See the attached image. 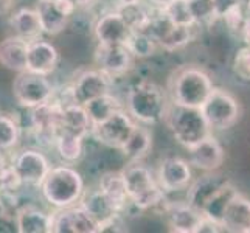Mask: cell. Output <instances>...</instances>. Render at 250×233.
Masks as SVG:
<instances>
[{"instance_id": "obj_1", "label": "cell", "mask_w": 250, "mask_h": 233, "mask_svg": "<svg viewBox=\"0 0 250 233\" xmlns=\"http://www.w3.org/2000/svg\"><path fill=\"white\" fill-rule=\"evenodd\" d=\"M213 89V81L208 73L201 67L187 65L179 68L171 78V103L201 109Z\"/></svg>"}, {"instance_id": "obj_2", "label": "cell", "mask_w": 250, "mask_h": 233, "mask_svg": "<svg viewBox=\"0 0 250 233\" xmlns=\"http://www.w3.org/2000/svg\"><path fill=\"white\" fill-rule=\"evenodd\" d=\"M169 103L160 85L151 81H140L129 90L126 107L135 122L154 125L165 118Z\"/></svg>"}, {"instance_id": "obj_3", "label": "cell", "mask_w": 250, "mask_h": 233, "mask_svg": "<svg viewBox=\"0 0 250 233\" xmlns=\"http://www.w3.org/2000/svg\"><path fill=\"white\" fill-rule=\"evenodd\" d=\"M41 191L50 205L56 209H65L80 202L84 193V182L75 168L61 165L50 169L41 185Z\"/></svg>"}, {"instance_id": "obj_4", "label": "cell", "mask_w": 250, "mask_h": 233, "mask_svg": "<svg viewBox=\"0 0 250 233\" xmlns=\"http://www.w3.org/2000/svg\"><path fill=\"white\" fill-rule=\"evenodd\" d=\"M165 118L174 139L187 149L207 139L213 131L199 107H188L171 103Z\"/></svg>"}, {"instance_id": "obj_5", "label": "cell", "mask_w": 250, "mask_h": 233, "mask_svg": "<svg viewBox=\"0 0 250 233\" xmlns=\"http://www.w3.org/2000/svg\"><path fill=\"white\" fill-rule=\"evenodd\" d=\"M122 172L129 199L139 210L152 209L165 202V190L160 187L159 180L151 174V171L143 167L140 162H131Z\"/></svg>"}, {"instance_id": "obj_6", "label": "cell", "mask_w": 250, "mask_h": 233, "mask_svg": "<svg viewBox=\"0 0 250 233\" xmlns=\"http://www.w3.org/2000/svg\"><path fill=\"white\" fill-rule=\"evenodd\" d=\"M205 120L211 129L226 131L238 123L241 117L239 101L230 92L214 87L210 97L201 107Z\"/></svg>"}, {"instance_id": "obj_7", "label": "cell", "mask_w": 250, "mask_h": 233, "mask_svg": "<svg viewBox=\"0 0 250 233\" xmlns=\"http://www.w3.org/2000/svg\"><path fill=\"white\" fill-rule=\"evenodd\" d=\"M55 89L48 78L33 72H21L13 81L14 100L25 109H34L53 100Z\"/></svg>"}, {"instance_id": "obj_8", "label": "cell", "mask_w": 250, "mask_h": 233, "mask_svg": "<svg viewBox=\"0 0 250 233\" xmlns=\"http://www.w3.org/2000/svg\"><path fill=\"white\" fill-rule=\"evenodd\" d=\"M137 122L125 109L117 110L114 115L98 125L92 126V135L100 143L107 145L110 148L122 149V146L127 142V139L134 132Z\"/></svg>"}, {"instance_id": "obj_9", "label": "cell", "mask_w": 250, "mask_h": 233, "mask_svg": "<svg viewBox=\"0 0 250 233\" xmlns=\"http://www.w3.org/2000/svg\"><path fill=\"white\" fill-rule=\"evenodd\" d=\"M191 30L193 27H184V25L172 23L159 8L157 14L152 16L149 28L146 31L156 39L159 47L167 51H174L185 47L191 41Z\"/></svg>"}, {"instance_id": "obj_10", "label": "cell", "mask_w": 250, "mask_h": 233, "mask_svg": "<svg viewBox=\"0 0 250 233\" xmlns=\"http://www.w3.org/2000/svg\"><path fill=\"white\" fill-rule=\"evenodd\" d=\"M112 78L100 68L95 70H84L75 78L70 87V98L76 105H87L89 101L110 93Z\"/></svg>"}, {"instance_id": "obj_11", "label": "cell", "mask_w": 250, "mask_h": 233, "mask_svg": "<svg viewBox=\"0 0 250 233\" xmlns=\"http://www.w3.org/2000/svg\"><path fill=\"white\" fill-rule=\"evenodd\" d=\"M134 59V55L126 44H98L95 50L97 68L109 75L112 80L131 70Z\"/></svg>"}, {"instance_id": "obj_12", "label": "cell", "mask_w": 250, "mask_h": 233, "mask_svg": "<svg viewBox=\"0 0 250 233\" xmlns=\"http://www.w3.org/2000/svg\"><path fill=\"white\" fill-rule=\"evenodd\" d=\"M13 168L23 185L41 187L51 169L48 159L36 149H25L16 155Z\"/></svg>"}, {"instance_id": "obj_13", "label": "cell", "mask_w": 250, "mask_h": 233, "mask_svg": "<svg viewBox=\"0 0 250 233\" xmlns=\"http://www.w3.org/2000/svg\"><path fill=\"white\" fill-rule=\"evenodd\" d=\"M75 10L76 6L72 0H39L36 5L42 30L50 36H56L67 28Z\"/></svg>"}, {"instance_id": "obj_14", "label": "cell", "mask_w": 250, "mask_h": 233, "mask_svg": "<svg viewBox=\"0 0 250 233\" xmlns=\"http://www.w3.org/2000/svg\"><path fill=\"white\" fill-rule=\"evenodd\" d=\"M55 233H98V222L80 204L53 213Z\"/></svg>"}, {"instance_id": "obj_15", "label": "cell", "mask_w": 250, "mask_h": 233, "mask_svg": "<svg viewBox=\"0 0 250 233\" xmlns=\"http://www.w3.org/2000/svg\"><path fill=\"white\" fill-rule=\"evenodd\" d=\"M160 187L168 193L187 188L193 180V171L189 160L180 157H167L160 162L157 171Z\"/></svg>"}, {"instance_id": "obj_16", "label": "cell", "mask_w": 250, "mask_h": 233, "mask_svg": "<svg viewBox=\"0 0 250 233\" xmlns=\"http://www.w3.org/2000/svg\"><path fill=\"white\" fill-rule=\"evenodd\" d=\"M163 212L167 214L168 226L177 233H196L204 213L188 202H163Z\"/></svg>"}, {"instance_id": "obj_17", "label": "cell", "mask_w": 250, "mask_h": 233, "mask_svg": "<svg viewBox=\"0 0 250 233\" xmlns=\"http://www.w3.org/2000/svg\"><path fill=\"white\" fill-rule=\"evenodd\" d=\"M189 163L197 169H202L205 172L216 171L224 163V149L219 140L210 134L207 139L199 142L197 145L188 148Z\"/></svg>"}, {"instance_id": "obj_18", "label": "cell", "mask_w": 250, "mask_h": 233, "mask_svg": "<svg viewBox=\"0 0 250 233\" xmlns=\"http://www.w3.org/2000/svg\"><path fill=\"white\" fill-rule=\"evenodd\" d=\"M59 53L55 45L44 39H38L30 42L28 56H27V70L33 73H39L48 76L58 67Z\"/></svg>"}, {"instance_id": "obj_19", "label": "cell", "mask_w": 250, "mask_h": 233, "mask_svg": "<svg viewBox=\"0 0 250 233\" xmlns=\"http://www.w3.org/2000/svg\"><path fill=\"white\" fill-rule=\"evenodd\" d=\"M93 33L98 44H126L131 30L115 10L98 17L93 27Z\"/></svg>"}, {"instance_id": "obj_20", "label": "cell", "mask_w": 250, "mask_h": 233, "mask_svg": "<svg viewBox=\"0 0 250 233\" xmlns=\"http://www.w3.org/2000/svg\"><path fill=\"white\" fill-rule=\"evenodd\" d=\"M28 47L30 42L17 34L5 38L0 42V65L16 73L25 72L27 70Z\"/></svg>"}, {"instance_id": "obj_21", "label": "cell", "mask_w": 250, "mask_h": 233, "mask_svg": "<svg viewBox=\"0 0 250 233\" xmlns=\"http://www.w3.org/2000/svg\"><path fill=\"white\" fill-rule=\"evenodd\" d=\"M61 132L73 134L83 137V139H85V135L92 132V122L84 106L76 105L73 101L62 105V114L58 127V134Z\"/></svg>"}, {"instance_id": "obj_22", "label": "cell", "mask_w": 250, "mask_h": 233, "mask_svg": "<svg viewBox=\"0 0 250 233\" xmlns=\"http://www.w3.org/2000/svg\"><path fill=\"white\" fill-rule=\"evenodd\" d=\"M16 229L19 233H51L53 214L39 210L38 207L25 205L16 210Z\"/></svg>"}, {"instance_id": "obj_23", "label": "cell", "mask_w": 250, "mask_h": 233, "mask_svg": "<svg viewBox=\"0 0 250 233\" xmlns=\"http://www.w3.org/2000/svg\"><path fill=\"white\" fill-rule=\"evenodd\" d=\"M224 232L231 233H250V201L238 193L230 201L222 216Z\"/></svg>"}, {"instance_id": "obj_24", "label": "cell", "mask_w": 250, "mask_h": 233, "mask_svg": "<svg viewBox=\"0 0 250 233\" xmlns=\"http://www.w3.org/2000/svg\"><path fill=\"white\" fill-rule=\"evenodd\" d=\"M226 182H227V179L224 176L216 174L214 171H208L207 174L201 176L197 180H194L193 184L188 185L187 202L202 212L204 205L211 199V196Z\"/></svg>"}, {"instance_id": "obj_25", "label": "cell", "mask_w": 250, "mask_h": 233, "mask_svg": "<svg viewBox=\"0 0 250 233\" xmlns=\"http://www.w3.org/2000/svg\"><path fill=\"white\" fill-rule=\"evenodd\" d=\"M78 204L98 222V226L120 213L109 197L101 191L100 187L93 190H87V191L84 190Z\"/></svg>"}, {"instance_id": "obj_26", "label": "cell", "mask_w": 250, "mask_h": 233, "mask_svg": "<svg viewBox=\"0 0 250 233\" xmlns=\"http://www.w3.org/2000/svg\"><path fill=\"white\" fill-rule=\"evenodd\" d=\"M10 25L14 34L27 39L28 42L38 41L44 34L36 8H19L11 14Z\"/></svg>"}, {"instance_id": "obj_27", "label": "cell", "mask_w": 250, "mask_h": 233, "mask_svg": "<svg viewBox=\"0 0 250 233\" xmlns=\"http://www.w3.org/2000/svg\"><path fill=\"white\" fill-rule=\"evenodd\" d=\"M98 187L101 191L112 201V204L117 207V210L120 213H123L126 210V207L129 204H132L131 199H129L126 182H125L122 171H109L106 174H103L100 177Z\"/></svg>"}, {"instance_id": "obj_28", "label": "cell", "mask_w": 250, "mask_h": 233, "mask_svg": "<svg viewBox=\"0 0 250 233\" xmlns=\"http://www.w3.org/2000/svg\"><path fill=\"white\" fill-rule=\"evenodd\" d=\"M152 148V135L146 127L137 125L134 132L127 139V142L122 146V151L125 157L129 162H140L149 154Z\"/></svg>"}, {"instance_id": "obj_29", "label": "cell", "mask_w": 250, "mask_h": 233, "mask_svg": "<svg viewBox=\"0 0 250 233\" xmlns=\"http://www.w3.org/2000/svg\"><path fill=\"white\" fill-rule=\"evenodd\" d=\"M239 191L236 190V187L227 180L226 184H224L216 193L211 196V199L204 205L202 209V213L204 216H207L208 219L218 222L222 226V216H224V212L229 207L230 201L233 199V197L238 194Z\"/></svg>"}, {"instance_id": "obj_30", "label": "cell", "mask_w": 250, "mask_h": 233, "mask_svg": "<svg viewBox=\"0 0 250 233\" xmlns=\"http://www.w3.org/2000/svg\"><path fill=\"white\" fill-rule=\"evenodd\" d=\"M115 10L123 17V21L131 31H146L149 28L152 14L142 2L127 3V5H117Z\"/></svg>"}, {"instance_id": "obj_31", "label": "cell", "mask_w": 250, "mask_h": 233, "mask_svg": "<svg viewBox=\"0 0 250 233\" xmlns=\"http://www.w3.org/2000/svg\"><path fill=\"white\" fill-rule=\"evenodd\" d=\"M84 107L90 117L92 126L104 122V120H107L110 115H114L117 110L123 109L122 103H120L118 98H115L114 95H112V92L106 93V95H101V97L89 101L87 105H84Z\"/></svg>"}, {"instance_id": "obj_32", "label": "cell", "mask_w": 250, "mask_h": 233, "mask_svg": "<svg viewBox=\"0 0 250 233\" xmlns=\"http://www.w3.org/2000/svg\"><path fill=\"white\" fill-rule=\"evenodd\" d=\"M83 137L61 132L56 135L55 146L59 152V155L68 163H73L83 155Z\"/></svg>"}, {"instance_id": "obj_33", "label": "cell", "mask_w": 250, "mask_h": 233, "mask_svg": "<svg viewBox=\"0 0 250 233\" xmlns=\"http://www.w3.org/2000/svg\"><path fill=\"white\" fill-rule=\"evenodd\" d=\"M160 10L172 23L184 25V27H196L189 0H172L168 5L160 8Z\"/></svg>"}, {"instance_id": "obj_34", "label": "cell", "mask_w": 250, "mask_h": 233, "mask_svg": "<svg viewBox=\"0 0 250 233\" xmlns=\"http://www.w3.org/2000/svg\"><path fill=\"white\" fill-rule=\"evenodd\" d=\"M127 48L131 50L134 58H148L156 53L157 42L148 31H131L126 41Z\"/></svg>"}, {"instance_id": "obj_35", "label": "cell", "mask_w": 250, "mask_h": 233, "mask_svg": "<svg viewBox=\"0 0 250 233\" xmlns=\"http://www.w3.org/2000/svg\"><path fill=\"white\" fill-rule=\"evenodd\" d=\"M19 125L10 115H0V151H10L19 142Z\"/></svg>"}, {"instance_id": "obj_36", "label": "cell", "mask_w": 250, "mask_h": 233, "mask_svg": "<svg viewBox=\"0 0 250 233\" xmlns=\"http://www.w3.org/2000/svg\"><path fill=\"white\" fill-rule=\"evenodd\" d=\"M189 6H191L196 25L208 27L216 19H219L213 0H189Z\"/></svg>"}, {"instance_id": "obj_37", "label": "cell", "mask_w": 250, "mask_h": 233, "mask_svg": "<svg viewBox=\"0 0 250 233\" xmlns=\"http://www.w3.org/2000/svg\"><path fill=\"white\" fill-rule=\"evenodd\" d=\"M221 19H224V22H226V27L229 28V31L235 33V34H241V31L244 28L247 16L243 10V5H238V6L230 8L229 11L224 13Z\"/></svg>"}, {"instance_id": "obj_38", "label": "cell", "mask_w": 250, "mask_h": 233, "mask_svg": "<svg viewBox=\"0 0 250 233\" xmlns=\"http://www.w3.org/2000/svg\"><path fill=\"white\" fill-rule=\"evenodd\" d=\"M233 72L241 80L250 81V47H243L236 51L233 59Z\"/></svg>"}, {"instance_id": "obj_39", "label": "cell", "mask_w": 250, "mask_h": 233, "mask_svg": "<svg viewBox=\"0 0 250 233\" xmlns=\"http://www.w3.org/2000/svg\"><path fill=\"white\" fill-rule=\"evenodd\" d=\"M122 233V232H127L126 224L122 218V213L115 214L110 219H107L106 222H103L98 226V233Z\"/></svg>"}, {"instance_id": "obj_40", "label": "cell", "mask_w": 250, "mask_h": 233, "mask_svg": "<svg viewBox=\"0 0 250 233\" xmlns=\"http://www.w3.org/2000/svg\"><path fill=\"white\" fill-rule=\"evenodd\" d=\"M6 232H17L16 218L11 216L6 204L3 202L2 197H0V233H6Z\"/></svg>"}, {"instance_id": "obj_41", "label": "cell", "mask_w": 250, "mask_h": 233, "mask_svg": "<svg viewBox=\"0 0 250 233\" xmlns=\"http://www.w3.org/2000/svg\"><path fill=\"white\" fill-rule=\"evenodd\" d=\"M204 232H207V233H218V232H224V229H222L221 224H218V222L208 219L207 216H204V219L201 221L196 233H204Z\"/></svg>"}, {"instance_id": "obj_42", "label": "cell", "mask_w": 250, "mask_h": 233, "mask_svg": "<svg viewBox=\"0 0 250 233\" xmlns=\"http://www.w3.org/2000/svg\"><path fill=\"white\" fill-rule=\"evenodd\" d=\"M214 2V8H216V13L219 17L224 16V13L229 11L230 8L243 5V0H213Z\"/></svg>"}, {"instance_id": "obj_43", "label": "cell", "mask_w": 250, "mask_h": 233, "mask_svg": "<svg viewBox=\"0 0 250 233\" xmlns=\"http://www.w3.org/2000/svg\"><path fill=\"white\" fill-rule=\"evenodd\" d=\"M11 171H13V163L8 162L3 151H0V185H2V182Z\"/></svg>"}, {"instance_id": "obj_44", "label": "cell", "mask_w": 250, "mask_h": 233, "mask_svg": "<svg viewBox=\"0 0 250 233\" xmlns=\"http://www.w3.org/2000/svg\"><path fill=\"white\" fill-rule=\"evenodd\" d=\"M16 5V0H0V16L10 14Z\"/></svg>"}, {"instance_id": "obj_45", "label": "cell", "mask_w": 250, "mask_h": 233, "mask_svg": "<svg viewBox=\"0 0 250 233\" xmlns=\"http://www.w3.org/2000/svg\"><path fill=\"white\" fill-rule=\"evenodd\" d=\"M241 36H243L246 45L250 47V17H247V19H246L244 28H243V31H241Z\"/></svg>"}, {"instance_id": "obj_46", "label": "cell", "mask_w": 250, "mask_h": 233, "mask_svg": "<svg viewBox=\"0 0 250 233\" xmlns=\"http://www.w3.org/2000/svg\"><path fill=\"white\" fill-rule=\"evenodd\" d=\"M149 2H151L154 6H157V8H163L165 5H168L169 2H172V0H149Z\"/></svg>"}, {"instance_id": "obj_47", "label": "cell", "mask_w": 250, "mask_h": 233, "mask_svg": "<svg viewBox=\"0 0 250 233\" xmlns=\"http://www.w3.org/2000/svg\"><path fill=\"white\" fill-rule=\"evenodd\" d=\"M72 2L75 3L76 8H78V6H87V5H90L93 0H72Z\"/></svg>"}, {"instance_id": "obj_48", "label": "cell", "mask_w": 250, "mask_h": 233, "mask_svg": "<svg viewBox=\"0 0 250 233\" xmlns=\"http://www.w3.org/2000/svg\"><path fill=\"white\" fill-rule=\"evenodd\" d=\"M118 5H127V3H137V2H142V0H117Z\"/></svg>"}, {"instance_id": "obj_49", "label": "cell", "mask_w": 250, "mask_h": 233, "mask_svg": "<svg viewBox=\"0 0 250 233\" xmlns=\"http://www.w3.org/2000/svg\"><path fill=\"white\" fill-rule=\"evenodd\" d=\"M246 16H247V17H250V0L246 3Z\"/></svg>"}, {"instance_id": "obj_50", "label": "cell", "mask_w": 250, "mask_h": 233, "mask_svg": "<svg viewBox=\"0 0 250 233\" xmlns=\"http://www.w3.org/2000/svg\"><path fill=\"white\" fill-rule=\"evenodd\" d=\"M51 2H53V0H51Z\"/></svg>"}]
</instances>
